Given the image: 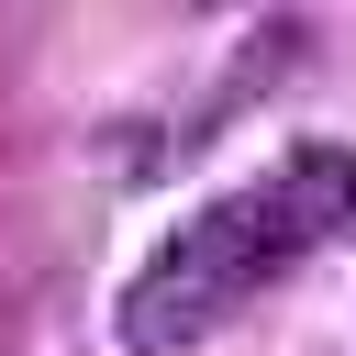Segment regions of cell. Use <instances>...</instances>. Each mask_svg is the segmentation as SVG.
<instances>
[{
  "mask_svg": "<svg viewBox=\"0 0 356 356\" xmlns=\"http://www.w3.org/2000/svg\"><path fill=\"white\" fill-rule=\"evenodd\" d=\"M356 222V156L345 145H300L256 178H234L222 200H200L122 289V345L134 356H189L211 345L256 289H278L323 234Z\"/></svg>",
  "mask_w": 356,
  "mask_h": 356,
  "instance_id": "obj_1",
  "label": "cell"
}]
</instances>
